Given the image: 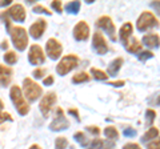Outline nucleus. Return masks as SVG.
I'll use <instances>...</instances> for the list:
<instances>
[{
	"mask_svg": "<svg viewBox=\"0 0 160 149\" xmlns=\"http://www.w3.org/2000/svg\"><path fill=\"white\" fill-rule=\"evenodd\" d=\"M4 121H13V117L8 112L0 111V124H3Z\"/></svg>",
	"mask_w": 160,
	"mask_h": 149,
	"instance_id": "33",
	"label": "nucleus"
},
{
	"mask_svg": "<svg viewBox=\"0 0 160 149\" xmlns=\"http://www.w3.org/2000/svg\"><path fill=\"white\" fill-rule=\"evenodd\" d=\"M3 108H4V104H3V101H2V100H0V111H2Z\"/></svg>",
	"mask_w": 160,
	"mask_h": 149,
	"instance_id": "45",
	"label": "nucleus"
},
{
	"mask_svg": "<svg viewBox=\"0 0 160 149\" xmlns=\"http://www.w3.org/2000/svg\"><path fill=\"white\" fill-rule=\"evenodd\" d=\"M46 53L51 60H59V57L63 53V46L59 40H56L55 37L48 39L46 43Z\"/></svg>",
	"mask_w": 160,
	"mask_h": 149,
	"instance_id": "11",
	"label": "nucleus"
},
{
	"mask_svg": "<svg viewBox=\"0 0 160 149\" xmlns=\"http://www.w3.org/2000/svg\"><path fill=\"white\" fill-rule=\"evenodd\" d=\"M32 11H33L35 13H46V15H49V16H51V15H52V12L49 11L48 8L43 7L42 4H38V6H35V7L32 8Z\"/></svg>",
	"mask_w": 160,
	"mask_h": 149,
	"instance_id": "31",
	"label": "nucleus"
},
{
	"mask_svg": "<svg viewBox=\"0 0 160 149\" xmlns=\"http://www.w3.org/2000/svg\"><path fill=\"white\" fill-rule=\"evenodd\" d=\"M46 29H47V20L43 17H40L29 27L28 33L31 35V37H33L35 40H39V39H42L44 32H46Z\"/></svg>",
	"mask_w": 160,
	"mask_h": 149,
	"instance_id": "14",
	"label": "nucleus"
},
{
	"mask_svg": "<svg viewBox=\"0 0 160 149\" xmlns=\"http://www.w3.org/2000/svg\"><path fill=\"white\" fill-rule=\"evenodd\" d=\"M80 8H82V3L80 2H69V3H67V6H66V11L68 13L76 15L80 11Z\"/></svg>",
	"mask_w": 160,
	"mask_h": 149,
	"instance_id": "27",
	"label": "nucleus"
},
{
	"mask_svg": "<svg viewBox=\"0 0 160 149\" xmlns=\"http://www.w3.org/2000/svg\"><path fill=\"white\" fill-rule=\"evenodd\" d=\"M68 128H69V121L66 118L63 108L59 107L56 109V115H55L53 120L49 124V129H51L52 132H60V131H66Z\"/></svg>",
	"mask_w": 160,
	"mask_h": 149,
	"instance_id": "9",
	"label": "nucleus"
},
{
	"mask_svg": "<svg viewBox=\"0 0 160 149\" xmlns=\"http://www.w3.org/2000/svg\"><path fill=\"white\" fill-rule=\"evenodd\" d=\"M159 137V128L158 127H151L149 129H147V132L142 136V141L143 142H149L153 141Z\"/></svg>",
	"mask_w": 160,
	"mask_h": 149,
	"instance_id": "21",
	"label": "nucleus"
},
{
	"mask_svg": "<svg viewBox=\"0 0 160 149\" xmlns=\"http://www.w3.org/2000/svg\"><path fill=\"white\" fill-rule=\"evenodd\" d=\"M73 138H75V141H76L78 144H80V147H84V148H87L88 144L91 142V140L86 136V133L84 132H76L73 135Z\"/></svg>",
	"mask_w": 160,
	"mask_h": 149,
	"instance_id": "23",
	"label": "nucleus"
},
{
	"mask_svg": "<svg viewBox=\"0 0 160 149\" xmlns=\"http://www.w3.org/2000/svg\"><path fill=\"white\" fill-rule=\"evenodd\" d=\"M28 149H43L42 147H40V145H38V144H32V145L31 147H29Z\"/></svg>",
	"mask_w": 160,
	"mask_h": 149,
	"instance_id": "44",
	"label": "nucleus"
},
{
	"mask_svg": "<svg viewBox=\"0 0 160 149\" xmlns=\"http://www.w3.org/2000/svg\"><path fill=\"white\" fill-rule=\"evenodd\" d=\"M8 33L11 36V40L13 47L18 49V51L23 52L26 51L28 47V33L27 29L20 27V26H11L8 28Z\"/></svg>",
	"mask_w": 160,
	"mask_h": 149,
	"instance_id": "2",
	"label": "nucleus"
},
{
	"mask_svg": "<svg viewBox=\"0 0 160 149\" xmlns=\"http://www.w3.org/2000/svg\"><path fill=\"white\" fill-rule=\"evenodd\" d=\"M9 97H11V101L13 104L15 109L18 111V113L20 116H27L29 111H31V107H29L28 101L24 99L22 88L19 85H12L9 89Z\"/></svg>",
	"mask_w": 160,
	"mask_h": 149,
	"instance_id": "1",
	"label": "nucleus"
},
{
	"mask_svg": "<svg viewBox=\"0 0 160 149\" xmlns=\"http://www.w3.org/2000/svg\"><path fill=\"white\" fill-rule=\"evenodd\" d=\"M87 149H115V142L109 140H102V138H95L88 144Z\"/></svg>",
	"mask_w": 160,
	"mask_h": 149,
	"instance_id": "17",
	"label": "nucleus"
},
{
	"mask_svg": "<svg viewBox=\"0 0 160 149\" xmlns=\"http://www.w3.org/2000/svg\"><path fill=\"white\" fill-rule=\"evenodd\" d=\"M53 83H55V79H53L52 74H48V76H47V77H44V80H43V84H44L46 87L52 85Z\"/></svg>",
	"mask_w": 160,
	"mask_h": 149,
	"instance_id": "38",
	"label": "nucleus"
},
{
	"mask_svg": "<svg viewBox=\"0 0 160 149\" xmlns=\"http://www.w3.org/2000/svg\"><path fill=\"white\" fill-rule=\"evenodd\" d=\"M79 63H80V57L78 55H75V53L66 55V56L60 59V61L58 63L56 72L59 73V76H66V74H68L79 65Z\"/></svg>",
	"mask_w": 160,
	"mask_h": 149,
	"instance_id": "4",
	"label": "nucleus"
},
{
	"mask_svg": "<svg viewBox=\"0 0 160 149\" xmlns=\"http://www.w3.org/2000/svg\"><path fill=\"white\" fill-rule=\"evenodd\" d=\"M0 17H6L8 20H13L16 23H24L27 17V12L23 4L16 3V4H12L8 9L0 13Z\"/></svg>",
	"mask_w": 160,
	"mask_h": 149,
	"instance_id": "5",
	"label": "nucleus"
},
{
	"mask_svg": "<svg viewBox=\"0 0 160 149\" xmlns=\"http://www.w3.org/2000/svg\"><path fill=\"white\" fill-rule=\"evenodd\" d=\"M0 48H2V49H7L8 48V40H3L2 44H0Z\"/></svg>",
	"mask_w": 160,
	"mask_h": 149,
	"instance_id": "43",
	"label": "nucleus"
},
{
	"mask_svg": "<svg viewBox=\"0 0 160 149\" xmlns=\"http://www.w3.org/2000/svg\"><path fill=\"white\" fill-rule=\"evenodd\" d=\"M92 48L98 55H100V56L106 55L109 51L106 37H104L103 33H100L99 31H96L92 35Z\"/></svg>",
	"mask_w": 160,
	"mask_h": 149,
	"instance_id": "12",
	"label": "nucleus"
},
{
	"mask_svg": "<svg viewBox=\"0 0 160 149\" xmlns=\"http://www.w3.org/2000/svg\"><path fill=\"white\" fill-rule=\"evenodd\" d=\"M91 80V76L87 72H79L72 76V83L73 84H83V83H88Z\"/></svg>",
	"mask_w": 160,
	"mask_h": 149,
	"instance_id": "25",
	"label": "nucleus"
},
{
	"mask_svg": "<svg viewBox=\"0 0 160 149\" xmlns=\"http://www.w3.org/2000/svg\"><path fill=\"white\" fill-rule=\"evenodd\" d=\"M72 35H73V39L76 41H86V40H88V39H89L91 29H89V26L86 22L82 20V22H79L76 26L73 27Z\"/></svg>",
	"mask_w": 160,
	"mask_h": 149,
	"instance_id": "13",
	"label": "nucleus"
},
{
	"mask_svg": "<svg viewBox=\"0 0 160 149\" xmlns=\"http://www.w3.org/2000/svg\"><path fill=\"white\" fill-rule=\"evenodd\" d=\"M132 32H133V26H132V23H124L122 28H120V31H119V39H120V41H122V44L124 47L128 44L129 41V39L132 37Z\"/></svg>",
	"mask_w": 160,
	"mask_h": 149,
	"instance_id": "15",
	"label": "nucleus"
},
{
	"mask_svg": "<svg viewBox=\"0 0 160 149\" xmlns=\"http://www.w3.org/2000/svg\"><path fill=\"white\" fill-rule=\"evenodd\" d=\"M68 147V140L66 137H58L55 140V149H67Z\"/></svg>",
	"mask_w": 160,
	"mask_h": 149,
	"instance_id": "30",
	"label": "nucleus"
},
{
	"mask_svg": "<svg viewBox=\"0 0 160 149\" xmlns=\"http://www.w3.org/2000/svg\"><path fill=\"white\" fill-rule=\"evenodd\" d=\"M32 76H33L35 79H43L44 76H46V69L38 67V68L32 72Z\"/></svg>",
	"mask_w": 160,
	"mask_h": 149,
	"instance_id": "32",
	"label": "nucleus"
},
{
	"mask_svg": "<svg viewBox=\"0 0 160 149\" xmlns=\"http://www.w3.org/2000/svg\"><path fill=\"white\" fill-rule=\"evenodd\" d=\"M12 4V0H6V2H0V7H7V6H11Z\"/></svg>",
	"mask_w": 160,
	"mask_h": 149,
	"instance_id": "42",
	"label": "nucleus"
},
{
	"mask_svg": "<svg viewBox=\"0 0 160 149\" xmlns=\"http://www.w3.org/2000/svg\"><path fill=\"white\" fill-rule=\"evenodd\" d=\"M95 26H96L98 28H100L102 31L106 32L112 41L116 40V28H115L113 20L109 16H107V15H104V16H100L98 20L95 22Z\"/></svg>",
	"mask_w": 160,
	"mask_h": 149,
	"instance_id": "7",
	"label": "nucleus"
},
{
	"mask_svg": "<svg viewBox=\"0 0 160 149\" xmlns=\"http://www.w3.org/2000/svg\"><path fill=\"white\" fill-rule=\"evenodd\" d=\"M126 49L129 53L138 55L140 51H143V46L140 44V41L138 40L136 37H131V39H129V41H128V44L126 46Z\"/></svg>",
	"mask_w": 160,
	"mask_h": 149,
	"instance_id": "20",
	"label": "nucleus"
},
{
	"mask_svg": "<svg viewBox=\"0 0 160 149\" xmlns=\"http://www.w3.org/2000/svg\"><path fill=\"white\" fill-rule=\"evenodd\" d=\"M51 7L55 12H58V13H62L63 11V6H62V2H59V0H53V2L51 3Z\"/></svg>",
	"mask_w": 160,
	"mask_h": 149,
	"instance_id": "35",
	"label": "nucleus"
},
{
	"mask_svg": "<svg viewBox=\"0 0 160 149\" xmlns=\"http://www.w3.org/2000/svg\"><path fill=\"white\" fill-rule=\"evenodd\" d=\"M123 149H142V147H140L139 144H136V142H128V144H126V145L123 147Z\"/></svg>",
	"mask_w": 160,
	"mask_h": 149,
	"instance_id": "40",
	"label": "nucleus"
},
{
	"mask_svg": "<svg viewBox=\"0 0 160 149\" xmlns=\"http://www.w3.org/2000/svg\"><path fill=\"white\" fill-rule=\"evenodd\" d=\"M136 131L135 129H132V128H127V129H124L123 131V136H126V137H135L136 136Z\"/></svg>",
	"mask_w": 160,
	"mask_h": 149,
	"instance_id": "36",
	"label": "nucleus"
},
{
	"mask_svg": "<svg viewBox=\"0 0 160 149\" xmlns=\"http://www.w3.org/2000/svg\"><path fill=\"white\" fill-rule=\"evenodd\" d=\"M28 61L29 64L32 65H42L46 61V53H44L43 48L39 46V44H32L29 47V51H28Z\"/></svg>",
	"mask_w": 160,
	"mask_h": 149,
	"instance_id": "10",
	"label": "nucleus"
},
{
	"mask_svg": "<svg viewBox=\"0 0 160 149\" xmlns=\"http://www.w3.org/2000/svg\"><path fill=\"white\" fill-rule=\"evenodd\" d=\"M3 60L6 61V64H8V65H13V64L18 63L19 56L15 51H8V52H6L3 55Z\"/></svg>",
	"mask_w": 160,
	"mask_h": 149,
	"instance_id": "24",
	"label": "nucleus"
},
{
	"mask_svg": "<svg viewBox=\"0 0 160 149\" xmlns=\"http://www.w3.org/2000/svg\"><path fill=\"white\" fill-rule=\"evenodd\" d=\"M91 74L95 80H99V81H106L108 79V74L102 71V69H98V68H91Z\"/></svg>",
	"mask_w": 160,
	"mask_h": 149,
	"instance_id": "26",
	"label": "nucleus"
},
{
	"mask_svg": "<svg viewBox=\"0 0 160 149\" xmlns=\"http://www.w3.org/2000/svg\"><path fill=\"white\" fill-rule=\"evenodd\" d=\"M159 27V19L152 12L144 11L136 20V28L139 32H146L148 29Z\"/></svg>",
	"mask_w": 160,
	"mask_h": 149,
	"instance_id": "6",
	"label": "nucleus"
},
{
	"mask_svg": "<svg viewBox=\"0 0 160 149\" xmlns=\"http://www.w3.org/2000/svg\"><path fill=\"white\" fill-rule=\"evenodd\" d=\"M56 101H58V96L55 92H48L42 97V100L39 103V109L42 112L43 117L47 118L49 116V113L52 111V107L56 104Z\"/></svg>",
	"mask_w": 160,
	"mask_h": 149,
	"instance_id": "8",
	"label": "nucleus"
},
{
	"mask_svg": "<svg viewBox=\"0 0 160 149\" xmlns=\"http://www.w3.org/2000/svg\"><path fill=\"white\" fill-rule=\"evenodd\" d=\"M159 148H160V142H159L158 138L153 141H149L148 145H147V149H159Z\"/></svg>",
	"mask_w": 160,
	"mask_h": 149,
	"instance_id": "39",
	"label": "nucleus"
},
{
	"mask_svg": "<svg viewBox=\"0 0 160 149\" xmlns=\"http://www.w3.org/2000/svg\"><path fill=\"white\" fill-rule=\"evenodd\" d=\"M12 76H13L12 68L4 65V64H0V85L8 87L12 81Z\"/></svg>",
	"mask_w": 160,
	"mask_h": 149,
	"instance_id": "16",
	"label": "nucleus"
},
{
	"mask_svg": "<svg viewBox=\"0 0 160 149\" xmlns=\"http://www.w3.org/2000/svg\"><path fill=\"white\" fill-rule=\"evenodd\" d=\"M156 112L153 111V109H147L146 111V124L149 127L152 125V124L155 123V118H156Z\"/></svg>",
	"mask_w": 160,
	"mask_h": 149,
	"instance_id": "29",
	"label": "nucleus"
},
{
	"mask_svg": "<svg viewBox=\"0 0 160 149\" xmlns=\"http://www.w3.org/2000/svg\"><path fill=\"white\" fill-rule=\"evenodd\" d=\"M104 136H106V138H108L109 141H116L118 138H119V132H118V129L112 127V125H108L104 128Z\"/></svg>",
	"mask_w": 160,
	"mask_h": 149,
	"instance_id": "22",
	"label": "nucleus"
},
{
	"mask_svg": "<svg viewBox=\"0 0 160 149\" xmlns=\"http://www.w3.org/2000/svg\"><path fill=\"white\" fill-rule=\"evenodd\" d=\"M86 129L93 136H99L100 133H102V129H100L99 127H96V125H88V127H86Z\"/></svg>",
	"mask_w": 160,
	"mask_h": 149,
	"instance_id": "34",
	"label": "nucleus"
},
{
	"mask_svg": "<svg viewBox=\"0 0 160 149\" xmlns=\"http://www.w3.org/2000/svg\"><path fill=\"white\" fill-rule=\"evenodd\" d=\"M159 43H160V37L159 33H147L143 36V44L148 48H159ZM142 44V46H143Z\"/></svg>",
	"mask_w": 160,
	"mask_h": 149,
	"instance_id": "19",
	"label": "nucleus"
},
{
	"mask_svg": "<svg viewBox=\"0 0 160 149\" xmlns=\"http://www.w3.org/2000/svg\"><path fill=\"white\" fill-rule=\"evenodd\" d=\"M23 96L27 101H36L38 99L42 97L43 95V87L38 84L35 80H32L31 77H26L23 80V88H22Z\"/></svg>",
	"mask_w": 160,
	"mask_h": 149,
	"instance_id": "3",
	"label": "nucleus"
},
{
	"mask_svg": "<svg viewBox=\"0 0 160 149\" xmlns=\"http://www.w3.org/2000/svg\"><path fill=\"white\" fill-rule=\"evenodd\" d=\"M136 56H138V59H139V60L142 61V63H146L147 60H149V59H152L155 55H153L152 51H140V52L136 55Z\"/></svg>",
	"mask_w": 160,
	"mask_h": 149,
	"instance_id": "28",
	"label": "nucleus"
},
{
	"mask_svg": "<svg viewBox=\"0 0 160 149\" xmlns=\"http://www.w3.org/2000/svg\"><path fill=\"white\" fill-rule=\"evenodd\" d=\"M68 115H69V116H73L78 121H80V113H79V111H78V108H69V109H68Z\"/></svg>",
	"mask_w": 160,
	"mask_h": 149,
	"instance_id": "37",
	"label": "nucleus"
},
{
	"mask_svg": "<svg viewBox=\"0 0 160 149\" xmlns=\"http://www.w3.org/2000/svg\"><path fill=\"white\" fill-rule=\"evenodd\" d=\"M109 85L112 87H116V88H120V87H124V84H126V81L124 80H118V81H108Z\"/></svg>",
	"mask_w": 160,
	"mask_h": 149,
	"instance_id": "41",
	"label": "nucleus"
},
{
	"mask_svg": "<svg viewBox=\"0 0 160 149\" xmlns=\"http://www.w3.org/2000/svg\"><path fill=\"white\" fill-rule=\"evenodd\" d=\"M123 64H124V59L123 57H116L115 60H112L111 63H109L106 73L108 74V76H118V73L120 72Z\"/></svg>",
	"mask_w": 160,
	"mask_h": 149,
	"instance_id": "18",
	"label": "nucleus"
}]
</instances>
